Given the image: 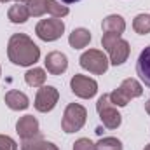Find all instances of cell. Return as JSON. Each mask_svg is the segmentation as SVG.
I'll use <instances>...</instances> for the list:
<instances>
[{
	"label": "cell",
	"mask_w": 150,
	"mask_h": 150,
	"mask_svg": "<svg viewBox=\"0 0 150 150\" xmlns=\"http://www.w3.org/2000/svg\"><path fill=\"white\" fill-rule=\"evenodd\" d=\"M7 18H9L11 23H14V25H23V23L28 21V18H30V11H28L26 4H19V2H16L14 5L9 7Z\"/></svg>",
	"instance_id": "cell-15"
},
{
	"label": "cell",
	"mask_w": 150,
	"mask_h": 150,
	"mask_svg": "<svg viewBox=\"0 0 150 150\" xmlns=\"http://www.w3.org/2000/svg\"><path fill=\"white\" fill-rule=\"evenodd\" d=\"M45 4H47V12H49L52 18L61 19V18H65V16L70 12V9H68L67 5H61V4L56 2V0H45Z\"/></svg>",
	"instance_id": "cell-20"
},
{
	"label": "cell",
	"mask_w": 150,
	"mask_h": 150,
	"mask_svg": "<svg viewBox=\"0 0 150 150\" xmlns=\"http://www.w3.org/2000/svg\"><path fill=\"white\" fill-rule=\"evenodd\" d=\"M44 63H45V68L51 75H61L68 68V58H67V54H63L59 51H51L45 56Z\"/></svg>",
	"instance_id": "cell-11"
},
{
	"label": "cell",
	"mask_w": 150,
	"mask_h": 150,
	"mask_svg": "<svg viewBox=\"0 0 150 150\" xmlns=\"http://www.w3.org/2000/svg\"><path fill=\"white\" fill-rule=\"evenodd\" d=\"M16 2H19V4H26L28 0H16Z\"/></svg>",
	"instance_id": "cell-27"
},
{
	"label": "cell",
	"mask_w": 150,
	"mask_h": 150,
	"mask_svg": "<svg viewBox=\"0 0 150 150\" xmlns=\"http://www.w3.org/2000/svg\"><path fill=\"white\" fill-rule=\"evenodd\" d=\"M133 30L140 35L150 33V14H138L133 21Z\"/></svg>",
	"instance_id": "cell-19"
},
{
	"label": "cell",
	"mask_w": 150,
	"mask_h": 150,
	"mask_svg": "<svg viewBox=\"0 0 150 150\" xmlns=\"http://www.w3.org/2000/svg\"><path fill=\"white\" fill-rule=\"evenodd\" d=\"M25 82L32 87H42L45 82V70L42 68H30L25 74Z\"/></svg>",
	"instance_id": "cell-18"
},
{
	"label": "cell",
	"mask_w": 150,
	"mask_h": 150,
	"mask_svg": "<svg viewBox=\"0 0 150 150\" xmlns=\"http://www.w3.org/2000/svg\"><path fill=\"white\" fill-rule=\"evenodd\" d=\"M59 100V91L54 87V86H42L37 91V96H35V108L42 113L51 112L56 103Z\"/></svg>",
	"instance_id": "cell-9"
},
{
	"label": "cell",
	"mask_w": 150,
	"mask_h": 150,
	"mask_svg": "<svg viewBox=\"0 0 150 150\" xmlns=\"http://www.w3.org/2000/svg\"><path fill=\"white\" fill-rule=\"evenodd\" d=\"M96 110L100 115V120L103 122V126L107 129H117L122 122V115L119 113L117 107L110 101V96L108 94H103L100 96L98 103H96Z\"/></svg>",
	"instance_id": "cell-5"
},
{
	"label": "cell",
	"mask_w": 150,
	"mask_h": 150,
	"mask_svg": "<svg viewBox=\"0 0 150 150\" xmlns=\"http://www.w3.org/2000/svg\"><path fill=\"white\" fill-rule=\"evenodd\" d=\"M21 150H59V149L54 143L42 140V136L38 134L32 140H25L23 145H21Z\"/></svg>",
	"instance_id": "cell-17"
},
{
	"label": "cell",
	"mask_w": 150,
	"mask_h": 150,
	"mask_svg": "<svg viewBox=\"0 0 150 150\" xmlns=\"http://www.w3.org/2000/svg\"><path fill=\"white\" fill-rule=\"evenodd\" d=\"M65 32V23L58 18H51V19H40L35 26V33L40 40L44 42H54L63 35Z\"/></svg>",
	"instance_id": "cell-7"
},
{
	"label": "cell",
	"mask_w": 150,
	"mask_h": 150,
	"mask_svg": "<svg viewBox=\"0 0 150 150\" xmlns=\"http://www.w3.org/2000/svg\"><path fill=\"white\" fill-rule=\"evenodd\" d=\"M96 150H122V142L113 138V136H107L101 138L98 143H94Z\"/></svg>",
	"instance_id": "cell-21"
},
{
	"label": "cell",
	"mask_w": 150,
	"mask_h": 150,
	"mask_svg": "<svg viewBox=\"0 0 150 150\" xmlns=\"http://www.w3.org/2000/svg\"><path fill=\"white\" fill-rule=\"evenodd\" d=\"M142 94H143V87L136 79H124L122 84L117 89H113L108 96L115 107H126L131 100L140 98Z\"/></svg>",
	"instance_id": "cell-3"
},
{
	"label": "cell",
	"mask_w": 150,
	"mask_h": 150,
	"mask_svg": "<svg viewBox=\"0 0 150 150\" xmlns=\"http://www.w3.org/2000/svg\"><path fill=\"white\" fill-rule=\"evenodd\" d=\"M101 28H103V33H113V35H122L124 30H126V21L122 16L119 14H110L103 19L101 23Z\"/></svg>",
	"instance_id": "cell-14"
},
{
	"label": "cell",
	"mask_w": 150,
	"mask_h": 150,
	"mask_svg": "<svg viewBox=\"0 0 150 150\" xmlns=\"http://www.w3.org/2000/svg\"><path fill=\"white\" fill-rule=\"evenodd\" d=\"M0 150H18V143L7 134H0Z\"/></svg>",
	"instance_id": "cell-23"
},
{
	"label": "cell",
	"mask_w": 150,
	"mask_h": 150,
	"mask_svg": "<svg viewBox=\"0 0 150 150\" xmlns=\"http://www.w3.org/2000/svg\"><path fill=\"white\" fill-rule=\"evenodd\" d=\"M74 150H96V147L89 138H79L74 143Z\"/></svg>",
	"instance_id": "cell-24"
},
{
	"label": "cell",
	"mask_w": 150,
	"mask_h": 150,
	"mask_svg": "<svg viewBox=\"0 0 150 150\" xmlns=\"http://www.w3.org/2000/svg\"><path fill=\"white\" fill-rule=\"evenodd\" d=\"M0 2H4V4H5V2H9V0H0Z\"/></svg>",
	"instance_id": "cell-29"
},
{
	"label": "cell",
	"mask_w": 150,
	"mask_h": 150,
	"mask_svg": "<svg viewBox=\"0 0 150 150\" xmlns=\"http://www.w3.org/2000/svg\"><path fill=\"white\" fill-rule=\"evenodd\" d=\"M136 74L142 79V82L150 87V45L145 47L142 51V54L138 56V61H136Z\"/></svg>",
	"instance_id": "cell-13"
},
{
	"label": "cell",
	"mask_w": 150,
	"mask_h": 150,
	"mask_svg": "<svg viewBox=\"0 0 150 150\" xmlns=\"http://www.w3.org/2000/svg\"><path fill=\"white\" fill-rule=\"evenodd\" d=\"M79 61H80V67L84 70H87V72H91V74H94V75H103L108 70V65H110L108 58L100 49H89V51H86L79 58Z\"/></svg>",
	"instance_id": "cell-6"
},
{
	"label": "cell",
	"mask_w": 150,
	"mask_h": 150,
	"mask_svg": "<svg viewBox=\"0 0 150 150\" xmlns=\"http://www.w3.org/2000/svg\"><path fill=\"white\" fill-rule=\"evenodd\" d=\"M61 2H65V4H75V2H80V0H61Z\"/></svg>",
	"instance_id": "cell-26"
},
{
	"label": "cell",
	"mask_w": 150,
	"mask_h": 150,
	"mask_svg": "<svg viewBox=\"0 0 150 150\" xmlns=\"http://www.w3.org/2000/svg\"><path fill=\"white\" fill-rule=\"evenodd\" d=\"M26 7L30 11V16L33 18H40L47 12V4L45 0H28L26 2Z\"/></svg>",
	"instance_id": "cell-22"
},
{
	"label": "cell",
	"mask_w": 150,
	"mask_h": 150,
	"mask_svg": "<svg viewBox=\"0 0 150 150\" xmlns=\"http://www.w3.org/2000/svg\"><path fill=\"white\" fill-rule=\"evenodd\" d=\"M0 75H2V68H0Z\"/></svg>",
	"instance_id": "cell-30"
},
{
	"label": "cell",
	"mask_w": 150,
	"mask_h": 150,
	"mask_svg": "<svg viewBox=\"0 0 150 150\" xmlns=\"http://www.w3.org/2000/svg\"><path fill=\"white\" fill-rule=\"evenodd\" d=\"M4 101H5V105L11 108V110H26L28 107H30V100H28V96L25 94V93H21V91H16V89H11V91H7L5 93V96H4Z\"/></svg>",
	"instance_id": "cell-12"
},
{
	"label": "cell",
	"mask_w": 150,
	"mask_h": 150,
	"mask_svg": "<svg viewBox=\"0 0 150 150\" xmlns=\"http://www.w3.org/2000/svg\"><path fill=\"white\" fill-rule=\"evenodd\" d=\"M9 61L18 67H32L40 59V47L25 33H14L7 44Z\"/></svg>",
	"instance_id": "cell-1"
},
{
	"label": "cell",
	"mask_w": 150,
	"mask_h": 150,
	"mask_svg": "<svg viewBox=\"0 0 150 150\" xmlns=\"http://www.w3.org/2000/svg\"><path fill=\"white\" fill-rule=\"evenodd\" d=\"M86 119H87V110L79 105V103H70L65 113H63V119H61V129L70 134V133H77L84 127L86 124Z\"/></svg>",
	"instance_id": "cell-4"
},
{
	"label": "cell",
	"mask_w": 150,
	"mask_h": 150,
	"mask_svg": "<svg viewBox=\"0 0 150 150\" xmlns=\"http://www.w3.org/2000/svg\"><path fill=\"white\" fill-rule=\"evenodd\" d=\"M145 110H147V113L150 115V98L147 100V103H145Z\"/></svg>",
	"instance_id": "cell-25"
},
{
	"label": "cell",
	"mask_w": 150,
	"mask_h": 150,
	"mask_svg": "<svg viewBox=\"0 0 150 150\" xmlns=\"http://www.w3.org/2000/svg\"><path fill=\"white\" fill-rule=\"evenodd\" d=\"M101 45L103 49L108 52L110 56V63L113 67H119V65H124L129 58V42L120 38V35H113V33H103L101 37Z\"/></svg>",
	"instance_id": "cell-2"
},
{
	"label": "cell",
	"mask_w": 150,
	"mask_h": 150,
	"mask_svg": "<svg viewBox=\"0 0 150 150\" xmlns=\"http://www.w3.org/2000/svg\"><path fill=\"white\" fill-rule=\"evenodd\" d=\"M16 133L19 134V138L25 142V140H32L38 136L40 129H38V120L33 115H25V117H19V120L16 122Z\"/></svg>",
	"instance_id": "cell-10"
},
{
	"label": "cell",
	"mask_w": 150,
	"mask_h": 150,
	"mask_svg": "<svg viewBox=\"0 0 150 150\" xmlns=\"http://www.w3.org/2000/svg\"><path fill=\"white\" fill-rule=\"evenodd\" d=\"M70 87L75 96L82 98V100H91L96 93H98V82L94 79H89L86 75H74L70 80Z\"/></svg>",
	"instance_id": "cell-8"
},
{
	"label": "cell",
	"mask_w": 150,
	"mask_h": 150,
	"mask_svg": "<svg viewBox=\"0 0 150 150\" xmlns=\"http://www.w3.org/2000/svg\"><path fill=\"white\" fill-rule=\"evenodd\" d=\"M143 150H150V143H149V145H147V147H145Z\"/></svg>",
	"instance_id": "cell-28"
},
{
	"label": "cell",
	"mask_w": 150,
	"mask_h": 150,
	"mask_svg": "<svg viewBox=\"0 0 150 150\" xmlns=\"http://www.w3.org/2000/svg\"><path fill=\"white\" fill-rule=\"evenodd\" d=\"M91 42V32L87 28H75L68 37V44L74 49H84Z\"/></svg>",
	"instance_id": "cell-16"
}]
</instances>
